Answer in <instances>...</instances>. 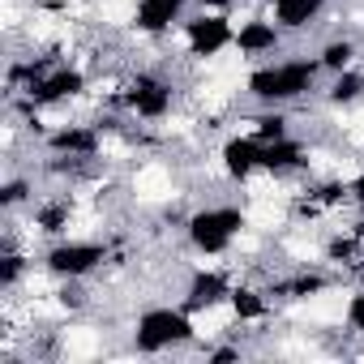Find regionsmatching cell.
Instances as JSON below:
<instances>
[{
	"instance_id": "cell-4",
	"label": "cell",
	"mask_w": 364,
	"mask_h": 364,
	"mask_svg": "<svg viewBox=\"0 0 364 364\" xmlns=\"http://www.w3.org/2000/svg\"><path fill=\"white\" fill-rule=\"evenodd\" d=\"M107 262H112V249L103 240H77V236H60L43 253V270L52 279H90Z\"/></svg>"
},
{
	"instance_id": "cell-25",
	"label": "cell",
	"mask_w": 364,
	"mask_h": 364,
	"mask_svg": "<svg viewBox=\"0 0 364 364\" xmlns=\"http://www.w3.org/2000/svg\"><path fill=\"white\" fill-rule=\"evenodd\" d=\"M202 355H206V360H210V364H228V360H240V355H245V351H240V347H236V343H215V347H206V351H202Z\"/></svg>"
},
{
	"instance_id": "cell-22",
	"label": "cell",
	"mask_w": 364,
	"mask_h": 364,
	"mask_svg": "<svg viewBox=\"0 0 364 364\" xmlns=\"http://www.w3.org/2000/svg\"><path fill=\"white\" fill-rule=\"evenodd\" d=\"M253 137L257 141H279V137H291V120L283 107H266L257 120H253Z\"/></svg>"
},
{
	"instance_id": "cell-17",
	"label": "cell",
	"mask_w": 364,
	"mask_h": 364,
	"mask_svg": "<svg viewBox=\"0 0 364 364\" xmlns=\"http://www.w3.org/2000/svg\"><path fill=\"white\" fill-rule=\"evenodd\" d=\"M270 291H257V287H249V283H236L232 287V296H228V309H232V317L236 321H266L270 317Z\"/></svg>"
},
{
	"instance_id": "cell-21",
	"label": "cell",
	"mask_w": 364,
	"mask_h": 364,
	"mask_svg": "<svg viewBox=\"0 0 364 364\" xmlns=\"http://www.w3.org/2000/svg\"><path fill=\"white\" fill-rule=\"evenodd\" d=\"M26 270H31V257L18 253V245L14 249H0V291H5V296L18 291V283L26 279Z\"/></svg>"
},
{
	"instance_id": "cell-23",
	"label": "cell",
	"mask_w": 364,
	"mask_h": 364,
	"mask_svg": "<svg viewBox=\"0 0 364 364\" xmlns=\"http://www.w3.org/2000/svg\"><path fill=\"white\" fill-rule=\"evenodd\" d=\"M26 202H35V180L31 176H9L5 185H0V210H18Z\"/></svg>"
},
{
	"instance_id": "cell-1",
	"label": "cell",
	"mask_w": 364,
	"mask_h": 364,
	"mask_svg": "<svg viewBox=\"0 0 364 364\" xmlns=\"http://www.w3.org/2000/svg\"><path fill=\"white\" fill-rule=\"evenodd\" d=\"M321 60L317 56H291V60H270V65H257L245 82V95L257 99L262 107H287L304 95L317 90V77H321Z\"/></svg>"
},
{
	"instance_id": "cell-11",
	"label": "cell",
	"mask_w": 364,
	"mask_h": 364,
	"mask_svg": "<svg viewBox=\"0 0 364 364\" xmlns=\"http://www.w3.org/2000/svg\"><path fill=\"white\" fill-rule=\"evenodd\" d=\"M283 35H287V31H283L274 18H245V22L236 26V52L249 56V60L274 56V52L283 48Z\"/></svg>"
},
{
	"instance_id": "cell-27",
	"label": "cell",
	"mask_w": 364,
	"mask_h": 364,
	"mask_svg": "<svg viewBox=\"0 0 364 364\" xmlns=\"http://www.w3.org/2000/svg\"><path fill=\"white\" fill-rule=\"evenodd\" d=\"M193 5H202V9H223V14H228L236 0H193Z\"/></svg>"
},
{
	"instance_id": "cell-16",
	"label": "cell",
	"mask_w": 364,
	"mask_h": 364,
	"mask_svg": "<svg viewBox=\"0 0 364 364\" xmlns=\"http://www.w3.org/2000/svg\"><path fill=\"white\" fill-rule=\"evenodd\" d=\"M266 5H270V18L291 35V31H309L330 0H266Z\"/></svg>"
},
{
	"instance_id": "cell-14",
	"label": "cell",
	"mask_w": 364,
	"mask_h": 364,
	"mask_svg": "<svg viewBox=\"0 0 364 364\" xmlns=\"http://www.w3.org/2000/svg\"><path fill=\"white\" fill-rule=\"evenodd\" d=\"M69 223H73V198H39L35 210H31V228L39 236L60 240L69 232Z\"/></svg>"
},
{
	"instance_id": "cell-13",
	"label": "cell",
	"mask_w": 364,
	"mask_h": 364,
	"mask_svg": "<svg viewBox=\"0 0 364 364\" xmlns=\"http://www.w3.org/2000/svg\"><path fill=\"white\" fill-rule=\"evenodd\" d=\"M309 167V150L296 137H279V141H262V171L270 176H291Z\"/></svg>"
},
{
	"instance_id": "cell-20",
	"label": "cell",
	"mask_w": 364,
	"mask_h": 364,
	"mask_svg": "<svg viewBox=\"0 0 364 364\" xmlns=\"http://www.w3.org/2000/svg\"><path fill=\"white\" fill-rule=\"evenodd\" d=\"M326 262L330 266H355V262H364V240L347 228V232H338V236H330L326 240Z\"/></svg>"
},
{
	"instance_id": "cell-2",
	"label": "cell",
	"mask_w": 364,
	"mask_h": 364,
	"mask_svg": "<svg viewBox=\"0 0 364 364\" xmlns=\"http://www.w3.org/2000/svg\"><path fill=\"white\" fill-rule=\"evenodd\" d=\"M198 338L193 313L185 304H150L133 321V351L137 355H163L176 347H189Z\"/></svg>"
},
{
	"instance_id": "cell-8",
	"label": "cell",
	"mask_w": 364,
	"mask_h": 364,
	"mask_svg": "<svg viewBox=\"0 0 364 364\" xmlns=\"http://www.w3.org/2000/svg\"><path fill=\"white\" fill-rule=\"evenodd\" d=\"M232 279L223 274V270H193L189 274V287H185V300H180V304H185L189 313H210V309H219V304H228V296H232Z\"/></svg>"
},
{
	"instance_id": "cell-7",
	"label": "cell",
	"mask_w": 364,
	"mask_h": 364,
	"mask_svg": "<svg viewBox=\"0 0 364 364\" xmlns=\"http://www.w3.org/2000/svg\"><path fill=\"white\" fill-rule=\"evenodd\" d=\"M86 86H90V77H86L82 65H56V69H52L48 77H39L26 95H31L39 107H56V103H73V99H82Z\"/></svg>"
},
{
	"instance_id": "cell-6",
	"label": "cell",
	"mask_w": 364,
	"mask_h": 364,
	"mask_svg": "<svg viewBox=\"0 0 364 364\" xmlns=\"http://www.w3.org/2000/svg\"><path fill=\"white\" fill-rule=\"evenodd\" d=\"M120 103H124V112H133L137 120L159 124V120L171 116V107H176V90H171V82L159 77V73H133V77L124 82Z\"/></svg>"
},
{
	"instance_id": "cell-9",
	"label": "cell",
	"mask_w": 364,
	"mask_h": 364,
	"mask_svg": "<svg viewBox=\"0 0 364 364\" xmlns=\"http://www.w3.org/2000/svg\"><path fill=\"white\" fill-rule=\"evenodd\" d=\"M185 5L189 0H137L133 5V31L150 35V39H163L185 22Z\"/></svg>"
},
{
	"instance_id": "cell-18",
	"label": "cell",
	"mask_w": 364,
	"mask_h": 364,
	"mask_svg": "<svg viewBox=\"0 0 364 364\" xmlns=\"http://www.w3.org/2000/svg\"><path fill=\"white\" fill-rule=\"evenodd\" d=\"M360 99H364V73L360 69L330 73V86H326V103L330 107H355Z\"/></svg>"
},
{
	"instance_id": "cell-5",
	"label": "cell",
	"mask_w": 364,
	"mask_h": 364,
	"mask_svg": "<svg viewBox=\"0 0 364 364\" xmlns=\"http://www.w3.org/2000/svg\"><path fill=\"white\" fill-rule=\"evenodd\" d=\"M180 35H185L189 60H215L228 48H236V26L223 9H202L198 18H185L180 22Z\"/></svg>"
},
{
	"instance_id": "cell-3",
	"label": "cell",
	"mask_w": 364,
	"mask_h": 364,
	"mask_svg": "<svg viewBox=\"0 0 364 364\" xmlns=\"http://www.w3.org/2000/svg\"><path fill=\"white\" fill-rule=\"evenodd\" d=\"M249 228L245 210L240 206H228V202H215V206H198L189 219H185V236L193 245V253L202 257H223L232 253L236 236Z\"/></svg>"
},
{
	"instance_id": "cell-10",
	"label": "cell",
	"mask_w": 364,
	"mask_h": 364,
	"mask_svg": "<svg viewBox=\"0 0 364 364\" xmlns=\"http://www.w3.org/2000/svg\"><path fill=\"white\" fill-rule=\"evenodd\" d=\"M48 154H77V159H99L103 150V129L99 124H56L43 133Z\"/></svg>"
},
{
	"instance_id": "cell-15",
	"label": "cell",
	"mask_w": 364,
	"mask_h": 364,
	"mask_svg": "<svg viewBox=\"0 0 364 364\" xmlns=\"http://www.w3.org/2000/svg\"><path fill=\"white\" fill-rule=\"evenodd\" d=\"M330 287H334L330 274H321V270H300V274H291V279H274L266 291H270V300H313V296H321V291H330Z\"/></svg>"
},
{
	"instance_id": "cell-19",
	"label": "cell",
	"mask_w": 364,
	"mask_h": 364,
	"mask_svg": "<svg viewBox=\"0 0 364 364\" xmlns=\"http://www.w3.org/2000/svg\"><path fill=\"white\" fill-rule=\"evenodd\" d=\"M355 56H360V48H355V39H347V35L326 39V43H321V52H317V60H321V69H326V73L355 69Z\"/></svg>"
},
{
	"instance_id": "cell-24",
	"label": "cell",
	"mask_w": 364,
	"mask_h": 364,
	"mask_svg": "<svg viewBox=\"0 0 364 364\" xmlns=\"http://www.w3.org/2000/svg\"><path fill=\"white\" fill-rule=\"evenodd\" d=\"M343 321H347L351 334H364V287L347 296V304H343Z\"/></svg>"
},
{
	"instance_id": "cell-26",
	"label": "cell",
	"mask_w": 364,
	"mask_h": 364,
	"mask_svg": "<svg viewBox=\"0 0 364 364\" xmlns=\"http://www.w3.org/2000/svg\"><path fill=\"white\" fill-rule=\"evenodd\" d=\"M351 202H355V210L364 215V171H360V176L351 180Z\"/></svg>"
},
{
	"instance_id": "cell-12",
	"label": "cell",
	"mask_w": 364,
	"mask_h": 364,
	"mask_svg": "<svg viewBox=\"0 0 364 364\" xmlns=\"http://www.w3.org/2000/svg\"><path fill=\"white\" fill-rule=\"evenodd\" d=\"M219 159H223L228 180L245 185L249 176H257V171H262V141H257L253 133H236V137H228V141H223Z\"/></svg>"
}]
</instances>
